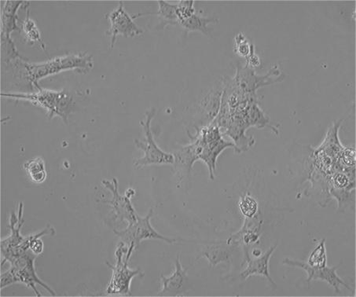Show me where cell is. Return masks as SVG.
Here are the masks:
<instances>
[{
  "mask_svg": "<svg viewBox=\"0 0 356 297\" xmlns=\"http://www.w3.org/2000/svg\"><path fill=\"white\" fill-rule=\"evenodd\" d=\"M15 61L22 66L26 80L36 88L39 86V81L43 78L71 70H75L80 74H88L94 67L92 56L86 52L67 54L41 63H29L23 58Z\"/></svg>",
  "mask_w": 356,
  "mask_h": 297,
  "instance_id": "obj_1",
  "label": "cell"
},
{
  "mask_svg": "<svg viewBox=\"0 0 356 297\" xmlns=\"http://www.w3.org/2000/svg\"><path fill=\"white\" fill-rule=\"evenodd\" d=\"M38 88L39 92L36 93H1V96L12 99L32 102L34 106L43 108L50 119L58 116L67 125L69 116L74 107L72 96L65 90L56 92V90L42 89L40 86Z\"/></svg>",
  "mask_w": 356,
  "mask_h": 297,
  "instance_id": "obj_2",
  "label": "cell"
},
{
  "mask_svg": "<svg viewBox=\"0 0 356 297\" xmlns=\"http://www.w3.org/2000/svg\"><path fill=\"white\" fill-rule=\"evenodd\" d=\"M135 250L136 248L134 245L128 247L124 242L120 241L115 252L116 264L113 266L106 262L108 268L113 272L106 288L108 295L131 296V280L143 275L140 269L131 270L129 268L131 254Z\"/></svg>",
  "mask_w": 356,
  "mask_h": 297,
  "instance_id": "obj_3",
  "label": "cell"
},
{
  "mask_svg": "<svg viewBox=\"0 0 356 297\" xmlns=\"http://www.w3.org/2000/svg\"><path fill=\"white\" fill-rule=\"evenodd\" d=\"M31 250H29L19 258L10 263L11 268L1 275V289L15 283H22L28 288H31L36 296H41L36 284L44 288L52 296H56V292L46 283L42 282L36 275L35 260L36 258Z\"/></svg>",
  "mask_w": 356,
  "mask_h": 297,
  "instance_id": "obj_4",
  "label": "cell"
},
{
  "mask_svg": "<svg viewBox=\"0 0 356 297\" xmlns=\"http://www.w3.org/2000/svg\"><path fill=\"white\" fill-rule=\"evenodd\" d=\"M155 113V108H150L145 113L146 120L140 121L145 133V139L142 141L136 139L135 144L137 148L143 151L144 156L134 161V166L136 168L153 165H173L175 163L174 155L165 152L155 143L152 131V122Z\"/></svg>",
  "mask_w": 356,
  "mask_h": 297,
  "instance_id": "obj_5",
  "label": "cell"
},
{
  "mask_svg": "<svg viewBox=\"0 0 356 297\" xmlns=\"http://www.w3.org/2000/svg\"><path fill=\"white\" fill-rule=\"evenodd\" d=\"M196 136L200 138L202 145L201 161L209 168L210 179L214 180L217 159L227 148L235 150V145L225 141L220 127L213 122L202 127Z\"/></svg>",
  "mask_w": 356,
  "mask_h": 297,
  "instance_id": "obj_6",
  "label": "cell"
},
{
  "mask_svg": "<svg viewBox=\"0 0 356 297\" xmlns=\"http://www.w3.org/2000/svg\"><path fill=\"white\" fill-rule=\"evenodd\" d=\"M154 215V209H150L146 216H137L136 223L130 224L123 230H114V233L124 242L127 246L134 245L136 248L140 246L143 240L158 239L164 241L168 244H175L178 239L165 237L159 234L152 227L150 220Z\"/></svg>",
  "mask_w": 356,
  "mask_h": 297,
  "instance_id": "obj_7",
  "label": "cell"
},
{
  "mask_svg": "<svg viewBox=\"0 0 356 297\" xmlns=\"http://www.w3.org/2000/svg\"><path fill=\"white\" fill-rule=\"evenodd\" d=\"M285 75L277 65L273 66L266 75H257L249 65H238L232 79L237 86L245 93L257 95V90L268 85L284 81Z\"/></svg>",
  "mask_w": 356,
  "mask_h": 297,
  "instance_id": "obj_8",
  "label": "cell"
},
{
  "mask_svg": "<svg viewBox=\"0 0 356 297\" xmlns=\"http://www.w3.org/2000/svg\"><path fill=\"white\" fill-rule=\"evenodd\" d=\"M25 1H11L8 0L5 1L2 7L1 15V42L2 49L5 56L8 57L10 62L22 58L18 54L15 42L11 39V33L15 31H19V28L17 25V12L18 9L22 7Z\"/></svg>",
  "mask_w": 356,
  "mask_h": 297,
  "instance_id": "obj_9",
  "label": "cell"
},
{
  "mask_svg": "<svg viewBox=\"0 0 356 297\" xmlns=\"http://www.w3.org/2000/svg\"><path fill=\"white\" fill-rule=\"evenodd\" d=\"M110 28L106 32L107 36H111L110 49L113 50L119 35L124 38H135L143 33V29L138 27L134 17H131L124 7V2L120 1L118 7L111 13L106 15Z\"/></svg>",
  "mask_w": 356,
  "mask_h": 297,
  "instance_id": "obj_10",
  "label": "cell"
},
{
  "mask_svg": "<svg viewBox=\"0 0 356 297\" xmlns=\"http://www.w3.org/2000/svg\"><path fill=\"white\" fill-rule=\"evenodd\" d=\"M282 264L304 270L307 275V282L309 283V286L312 281H323L334 288L337 294H341V287L352 290L348 284L337 274V270L340 265L332 266V268L327 266L323 268H313L307 263L289 258L283 259Z\"/></svg>",
  "mask_w": 356,
  "mask_h": 297,
  "instance_id": "obj_11",
  "label": "cell"
},
{
  "mask_svg": "<svg viewBox=\"0 0 356 297\" xmlns=\"http://www.w3.org/2000/svg\"><path fill=\"white\" fill-rule=\"evenodd\" d=\"M102 184L112 193V200L107 202V203L112 205L117 218L120 220L126 221L129 223V225L136 223L138 214L131 202V198L126 195H120L118 179L113 178L112 183L107 179H104L102 181Z\"/></svg>",
  "mask_w": 356,
  "mask_h": 297,
  "instance_id": "obj_12",
  "label": "cell"
},
{
  "mask_svg": "<svg viewBox=\"0 0 356 297\" xmlns=\"http://www.w3.org/2000/svg\"><path fill=\"white\" fill-rule=\"evenodd\" d=\"M175 268L176 269H175L171 276L165 277L161 275V289L159 291L158 296H177L186 293L190 289L189 278L186 273L187 269H184L183 265L181 264L179 255L177 256Z\"/></svg>",
  "mask_w": 356,
  "mask_h": 297,
  "instance_id": "obj_13",
  "label": "cell"
},
{
  "mask_svg": "<svg viewBox=\"0 0 356 297\" xmlns=\"http://www.w3.org/2000/svg\"><path fill=\"white\" fill-rule=\"evenodd\" d=\"M277 245L271 246L269 250L262 256L251 258L249 253L245 254V262L247 264L245 270L241 273L240 277L241 280H245L253 275L263 276L267 278L271 286L277 287L276 284L271 278L269 273V263L271 255L276 250Z\"/></svg>",
  "mask_w": 356,
  "mask_h": 297,
  "instance_id": "obj_14",
  "label": "cell"
},
{
  "mask_svg": "<svg viewBox=\"0 0 356 297\" xmlns=\"http://www.w3.org/2000/svg\"><path fill=\"white\" fill-rule=\"evenodd\" d=\"M23 202L19 204L18 209V214L16 216L14 212H12L10 219V234L8 239L1 241V253L2 255L14 250L17 246H19L25 237L21 234L24 223L23 218Z\"/></svg>",
  "mask_w": 356,
  "mask_h": 297,
  "instance_id": "obj_15",
  "label": "cell"
},
{
  "mask_svg": "<svg viewBox=\"0 0 356 297\" xmlns=\"http://www.w3.org/2000/svg\"><path fill=\"white\" fill-rule=\"evenodd\" d=\"M159 8L156 13H145L134 15V18L147 15H156L159 17V26L156 28L164 29L168 26H176L179 24L177 16V4H172L160 0L158 1Z\"/></svg>",
  "mask_w": 356,
  "mask_h": 297,
  "instance_id": "obj_16",
  "label": "cell"
},
{
  "mask_svg": "<svg viewBox=\"0 0 356 297\" xmlns=\"http://www.w3.org/2000/svg\"><path fill=\"white\" fill-rule=\"evenodd\" d=\"M219 20L216 17H208L193 15L187 19L179 22V25L182 26L187 32H200L202 34L212 38L213 29L209 28L210 24L218 23Z\"/></svg>",
  "mask_w": 356,
  "mask_h": 297,
  "instance_id": "obj_17",
  "label": "cell"
},
{
  "mask_svg": "<svg viewBox=\"0 0 356 297\" xmlns=\"http://www.w3.org/2000/svg\"><path fill=\"white\" fill-rule=\"evenodd\" d=\"M23 167L33 183L42 184L46 180L47 173L45 162L42 157H35V159L26 161L24 163Z\"/></svg>",
  "mask_w": 356,
  "mask_h": 297,
  "instance_id": "obj_18",
  "label": "cell"
},
{
  "mask_svg": "<svg viewBox=\"0 0 356 297\" xmlns=\"http://www.w3.org/2000/svg\"><path fill=\"white\" fill-rule=\"evenodd\" d=\"M26 20L23 22L22 28L27 41L33 45H38L42 49L45 51L46 47L43 40H42L41 33L35 22L30 18L29 10L26 9Z\"/></svg>",
  "mask_w": 356,
  "mask_h": 297,
  "instance_id": "obj_19",
  "label": "cell"
},
{
  "mask_svg": "<svg viewBox=\"0 0 356 297\" xmlns=\"http://www.w3.org/2000/svg\"><path fill=\"white\" fill-rule=\"evenodd\" d=\"M309 264L313 268H323L327 266V250H325V239L319 241L318 246L311 252Z\"/></svg>",
  "mask_w": 356,
  "mask_h": 297,
  "instance_id": "obj_20",
  "label": "cell"
},
{
  "mask_svg": "<svg viewBox=\"0 0 356 297\" xmlns=\"http://www.w3.org/2000/svg\"><path fill=\"white\" fill-rule=\"evenodd\" d=\"M203 257L209 259V264L216 266L222 262H225L230 257V250L227 248L222 247L220 244L213 247L208 248L207 251L203 252Z\"/></svg>",
  "mask_w": 356,
  "mask_h": 297,
  "instance_id": "obj_21",
  "label": "cell"
},
{
  "mask_svg": "<svg viewBox=\"0 0 356 297\" xmlns=\"http://www.w3.org/2000/svg\"><path fill=\"white\" fill-rule=\"evenodd\" d=\"M234 51L245 59L255 54L254 46L250 44L243 33H239L234 38Z\"/></svg>",
  "mask_w": 356,
  "mask_h": 297,
  "instance_id": "obj_22",
  "label": "cell"
},
{
  "mask_svg": "<svg viewBox=\"0 0 356 297\" xmlns=\"http://www.w3.org/2000/svg\"><path fill=\"white\" fill-rule=\"evenodd\" d=\"M239 208L246 219H253L258 211V204L254 198L245 195L240 200Z\"/></svg>",
  "mask_w": 356,
  "mask_h": 297,
  "instance_id": "obj_23",
  "label": "cell"
},
{
  "mask_svg": "<svg viewBox=\"0 0 356 297\" xmlns=\"http://www.w3.org/2000/svg\"><path fill=\"white\" fill-rule=\"evenodd\" d=\"M177 16L179 24L196 14L194 1H180L177 4Z\"/></svg>",
  "mask_w": 356,
  "mask_h": 297,
  "instance_id": "obj_24",
  "label": "cell"
},
{
  "mask_svg": "<svg viewBox=\"0 0 356 297\" xmlns=\"http://www.w3.org/2000/svg\"><path fill=\"white\" fill-rule=\"evenodd\" d=\"M135 195H136V191L134 189H131V188H129V189L125 192V195L128 196L130 198L132 196H134Z\"/></svg>",
  "mask_w": 356,
  "mask_h": 297,
  "instance_id": "obj_25",
  "label": "cell"
}]
</instances>
